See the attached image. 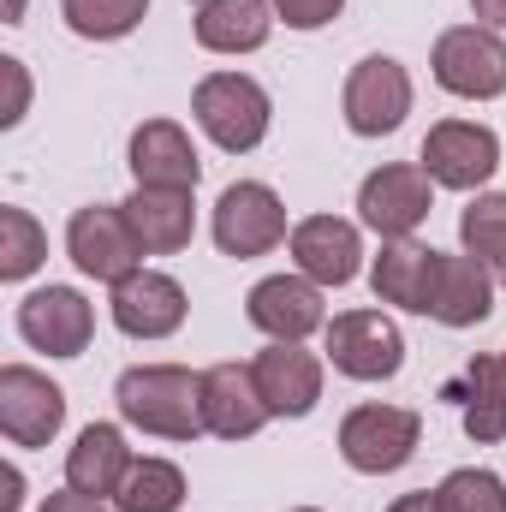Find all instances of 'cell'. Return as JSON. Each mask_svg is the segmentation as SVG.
<instances>
[{
	"instance_id": "cell-1",
	"label": "cell",
	"mask_w": 506,
	"mask_h": 512,
	"mask_svg": "<svg viewBox=\"0 0 506 512\" xmlns=\"http://www.w3.org/2000/svg\"><path fill=\"white\" fill-rule=\"evenodd\" d=\"M114 405L131 429L155 435V441H197L203 423V376H191L185 364H137L114 382Z\"/></svg>"
},
{
	"instance_id": "cell-2",
	"label": "cell",
	"mask_w": 506,
	"mask_h": 512,
	"mask_svg": "<svg viewBox=\"0 0 506 512\" xmlns=\"http://www.w3.org/2000/svg\"><path fill=\"white\" fill-rule=\"evenodd\" d=\"M191 114H197V126L209 131V143L227 149V155L256 149L268 137V120H274L268 90L256 78H245V72H209L197 84V96H191Z\"/></svg>"
},
{
	"instance_id": "cell-3",
	"label": "cell",
	"mask_w": 506,
	"mask_h": 512,
	"mask_svg": "<svg viewBox=\"0 0 506 512\" xmlns=\"http://www.w3.org/2000/svg\"><path fill=\"white\" fill-rule=\"evenodd\" d=\"M429 72L447 96H465V102H489L506 90V42L501 30L489 24H453L435 36V54H429Z\"/></svg>"
},
{
	"instance_id": "cell-4",
	"label": "cell",
	"mask_w": 506,
	"mask_h": 512,
	"mask_svg": "<svg viewBox=\"0 0 506 512\" xmlns=\"http://www.w3.org/2000/svg\"><path fill=\"white\" fill-rule=\"evenodd\" d=\"M417 441H423V417L405 405H358L340 423V453L364 477H387V471L411 465Z\"/></svg>"
},
{
	"instance_id": "cell-5",
	"label": "cell",
	"mask_w": 506,
	"mask_h": 512,
	"mask_svg": "<svg viewBox=\"0 0 506 512\" xmlns=\"http://www.w3.org/2000/svg\"><path fill=\"white\" fill-rule=\"evenodd\" d=\"M66 256L90 274V280H108V286H120L126 274L143 268V245H137V233H131L126 209L120 203H90V209H78L72 215V227H66Z\"/></svg>"
},
{
	"instance_id": "cell-6",
	"label": "cell",
	"mask_w": 506,
	"mask_h": 512,
	"mask_svg": "<svg viewBox=\"0 0 506 512\" xmlns=\"http://www.w3.org/2000/svg\"><path fill=\"white\" fill-rule=\"evenodd\" d=\"M215 245L221 256H268L280 239H286V203L262 185V179H239V185H227L221 191V203H215Z\"/></svg>"
},
{
	"instance_id": "cell-7",
	"label": "cell",
	"mask_w": 506,
	"mask_h": 512,
	"mask_svg": "<svg viewBox=\"0 0 506 512\" xmlns=\"http://www.w3.org/2000/svg\"><path fill=\"white\" fill-rule=\"evenodd\" d=\"M417 167L435 185H447V191H477L501 167V137L489 126H477V120H441L423 137V161Z\"/></svg>"
},
{
	"instance_id": "cell-8",
	"label": "cell",
	"mask_w": 506,
	"mask_h": 512,
	"mask_svg": "<svg viewBox=\"0 0 506 512\" xmlns=\"http://www.w3.org/2000/svg\"><path fill=\"white\" fill-rule=\"evenodd\" d=\"M435 209V179L411 161H393V167H376L364 185H358V215L364 227H376L381 239H411Z\"/></svg>"
},
{
	"instance_id": "cell-9",
	"label": "cell",
	"mask_w": 506,
	"mask_h": 512,
	"mask_svg": "<svg viewBox=\"0 0 506 512\" xmlns=\"http://www.w3.org/2000/svg\"><path fill=\"white\" fill-rule=\"evenodd\" d=\"M328 364L352 382H387L405 364V340L381 310H340L328 322Z\"/></svg>"
},
{
	"instance_id": "cell-10",
	"label": "cell",
	"mask_w": 506,
	"mask_h": 512,
	"mask_svg": "<svg viewBox=\"0 0 506 512\" xmlns=\"http://www.w3.org/2000/svg\"><path fill=\"white\" fill-rule=\"evenodd\" d=\"M340 108H346V126L358 131V137H387V131H399L405 114H411V72H405L399 60H387V54L358 60L352 78H346Z\"/></svg>"
},
{
	"instance_id": "cell-11",
	"label": "cell",
	"mask_w": 506,
	"mask_h": 512,
	"mask_svg": "<svg viewBox=\"0 0 506 512\" xmlns=\"http://www.w3.org/2000/svg\"><path fill=\"white\" fill-rule=\"evenodd\" d=\"M66 423V393L30 364L0 370V429L12 447H48Z\"/></svg>"
},
{
	"instance_id": "cell-12",
	"label": "cell",
	"mask_w": 506,
	"mask_h": 512,
	"mask_svg": "<svg viewBox=\"0 0 506 512\" xmlns=\"http://www.w3.org/2000/svg\"><path fill=\"white\" fill-rule=\"evenodd\" d=\"M18 334H24V346H36L48 358H78L96 334V310L72 286H42L18 304Z\"/></svg>"
},
{
	"instance_id": "cell-13",
	"label": "cell",
	"mask_w": 506,
	"mask_h": 512,
	"mask_svg": "<svg viewBox=\"0 0 506 512\" xmlns=\"http://www.w3.org/2000/svg\"><path fill=\"white\" fill-rule=\"evenodd\" d=\"M108 310H114V328L131 334V340H167V334L185 328V310H191V304H185V286H179L173 274L137 268V274H126V280L114 286Z\"/></svg>"
},
{
	"instance_id": "cell-14",
	"label": "cell",
	"mask_w": 506,
	"mask_h": 512,
	"mask_svg": "<svg viewBox=\"0 0 506 512\" xmlns=\"http://www.w3.org/2000/svg\"><path fill=\"white\" fill-rule=\"evenodd\" d=\"M245 316H251V328H262L268 340H292V346H304L328 322L322 286L304 280V274H268V280H256L251 298H245Z\"/></svg>"
},
{
	"instance_id": "cell-15",
	"label": "cell",
	"mask_w": 506,
	"mask_h": 512,
	"mask_svg": "<svg viewBox=\"0 0 506 512\" xmlns=\"http://www.w3.org/2000/svg\"><path fill=\"white\" fill-rule=\"evenodd\" d=\"M251 376H256V393H262L268 417H310L316 399H322V364H316V352H304L292 340H268L256 352Z\"/></svg>"
},
{
	"instance_id": "cell-16",
	"label": "cell",
	"mask_w": 506,
	"mask_h": 512,
	"mask_svg": "<svg viewBox=\"0 0 506 512\" xmlns=\"http://www.w3.org/2000/svg\"><path fill=\"white\" fill-rule=\"evenodd\" d=\"M292 262L316 286H352L358 268H364V239L340 215H310V221L292 227Z\"/></svg>"
},
{
	"instance_id": "cell-17",
	"label": "cell",
	"mask_w": 506,
	"mask_h": 512,
	"mask_svg": "<svg viewBox=\"0 0 506 512\" xmlns=\"http://www.w3.org/2000/svg\"><path fill=\"white\" fill-rule=\"evenodd\" d=\"M131 179L149 185V191H197L203 161H197L185 126H173V120H143V126L131 131Z\"/></svg>"
},
{
	"instance_id": "cell-18",
	"label": "cell",
	"mask_w": 506,
	"mask_h": 512,
	"mask_svg": "<svg viewBox=\"0 0 506 512\" xmlns=\"http://www.w3.org/2000/svg\"><path fill=\"white\" fill-rule=\"evenodd\" d=\"M495 310V274L477 256H435V286H429V316L441 328H477Z\"/></svg>"
},
{
	"instance_id": "cell-19",
	"label": "cell",
	"mask_w": 506,
	"mask_h": 512,
	"mask_svg": "<svg viewBox=\"0 0 506 512\" xmlns=\"http://www.w3.org/2000/svg\"><path fill=\"white\" fill-rule=\"evenodd\" d=\"M203 423L221 441H251L256 429L268 423V405L256 393L251 364H215V370H203Z\"/></svg>"
},
{
	"instance_id": "cell-20",
	"label": "cell",
	"mask_w": 506,
	"mask_h": 512,
	"mask_svg": "<svg viewBox=\"0 0 506 512\" xmlns=\"http://www.w3.org/2000/svg\"><path fill=\"white\" fill-rule=\"evenodd\" d=\"M131 447L126 435L114 429V423H90L78 441H72V453H66V489H78V495H90V501H114L120 489H126L131 477Z\"/></svg>"
},
{
	"instance_id": "cell-21",
	"label": "cell",
	"mask_w": 506,
	"mask_h": 512,
	"mask_svg": "<svg viewBox=\"0 0 506 512\" xmlns=\"http://www.w3.org/2000/svg\"><path fill=\"white\" fill-rule=\"evenodd\" d=\"M120 209H126L131 233H137V245H143L149 256L185 251V245H191V233H197L191 191H149V185H137Z\"/></svg>"
},
{
	"instance_id": "cell-22",
	"label": "cell",
	"mask_w": 506,
	"mask_h": 512,
	"mask_svg": "<svg viewBox=\"0 0 506 512\" xmlns=\"http://www.w3.org/2000/svg\"><path fill=\"white\" fill-rule=\"evenodd\" d=\"M447 399H459L465 411V435L471 441H501L506 435V352H489V358H471L465 376L447 387Z\"/></svg>"
},
{
	"instance_id": "cell-23",
	"label": "cell",
	"mask_w": 506,
	"mask_h": 512,
	"mask_svg": "<svg viewBox=\"0 0 506 512\" xmlns=\"http://www.w3.org/2000/svg\"><path fill=\"white\" fill-rule=\"evenodd\" d=\"M435 256L429 245H417V239H387L376 256V268H370V286H376L381 304H399V310H417V316H429V286H435Z\"/></svg>"
},
{
	"instance_id": "cell-24",
	"label": "cell",
	"mask_w": 506,
	"mask_h": 512,
	"mask_svg": "<svg viewBox=\"0 0 506 512\" xmlns=\"http://www.w3.org/2000/svg\"><path fill=\"white\" fill-rule=\"evenodd\" d=\"M274 30L268 0H197V42L209 54H256Z\"/></svg>"
},
{
	"instance_id": "cell-25",
	"label": "cell",
	"mask_w": 506,
	"mask_h": 512,
	"mask_svg": "<svg viewBox=\"0 0 506 512\" xmlns=\"http://www.w3.org/2000/svg\"><path fill=\"white\" fill-rule=\"evenodd\" d=\"M459 239H465V251L506 286V191L471 197V209L459 215Z\"/></svg>"
},
{
	"instance_id": "cell-26",
	"label": "cell",
	"mask_w": 506,
	"mask_h": 512,
	"mask_svg": "<svg viewBox=\"0 0 506 512\" xmlns=\"http://www.w3.org/2000/svg\"><path fill=\"white\" fill-rule=\"evenodd\" d=\"M120 512H179L185 507V471L173 459H137L126 489L114 495Z\"/></svg>"
},
{
	"instance_id": "cell-27",
	"label": "cell",
	"mask_w": 506,
	"mask_h": 512,
	"mask_svg": "<svg viewBox=\"0 0 506 512\" xmlns=\"http://www.w3.org/2000/svg\"><path fill=\"white\" fill-rule=\"evenodd\" d=\"M60 12L84 42H120L143 24L149 0H60Z\"/></svg>"
},
{
	"instance_id": "cell-28",
	"label": "cell",
	"mask_w": 506,
	"mask_h": 512,
	"mask_svg": "<svg viewBox=\"0 0 506 512\" xmlns=\"http://www.w3.org/2000/svg\"><path fill=\"white\" fill-rule=\"evenodd\" d=\"M42 256H48V233H42L24 209H0V280L36 274Z\"/></svg>"
},
{
	"instance_id": "cell-29",
	"label": "cell",
	"mask_w": 506,
	"mask_h": 512,
	"mask_svg": "<svg viewBox=\"0 0 506 512\" xmlns=\"http://www.w3.org/2000/svg\"><path fill=\"white\" fill-rule=\"evenodd\" d=\"M441 512H506V483L495 471H477V465H459L441 477L435 489Z\"/></svg>"
},
{
	"instance_id": "cell-30",
	"label": "cell",
	"mask_w": 506,
	"mask_h": 512,
	"mask_svg": "<svg viewBox=\"0 0 506 512\" xmlns=\"http://www.w3.org/2000/svg\"><path fill=\"white\" fill-rule=\"evenodd\" d=\"M340 6L346 0H274V18H286L292 30H322L340 18Z\"/></svg>"
},
{
	"instance_id": "cell-31",
	"label": "cell",
	"mask_w": 506,
	"mask_h": 512,
	"mask_svg": "<svg viewBox=\"0 0 506 512\" xmlns=\"http://www.w3.org/2000/svg\"><path fill=\"white\" fill-rule=\"evenodd\" d=\"M0 72H6V114H0V126H18L24 120V102H30V78H24V66L18 60H0Z\"/></svg>"
},
{
	"instance_id": "cell-32",
	"label": "cell",
	"mask_w": 506,
	"mask_h": 512,
	"mask_svg": "<svg viewBox=\"0 0 506 512\" xmlns=\"http://www.w3.org/2000/svg\"><path fill=\"white\" fill-rule=\"evenodd\" d=\"M36 512H108L102 501H90V495H78V489H66V495H48Z\"/></svg>"
},
{
	"instance_id": "cell-33",
	"label": "cell",
	"mask_w": 506,
	"mask_h": 512,
	"mask_svg": "<svg viewBox=\"0 0 506 512\" xmlns=\"http://www.w3.org/2000/svg\"><path fill=\"white\" fill-rule=\"evenodd\" d=\"M471 12H477V24H489V30H506V0H471Z\"/></svg>"
},
{
	"instance_id": "cell-34",
	"label": "cell",
	"mask_w": 506,
	"mask_h": 512,
	"mask_svg": "<svg viewBox=\"0 0 506 512\" xmlns=\"http://www.w3.org/2000/svg\"><path fill=\"white\" fill-rule=\"evenodd\" d=\"M0 483H6V495H0V512H18V507H24V477L6 465V477H0Z\"/></svg>"
},
{
	"instance_id": "cell-35",
	"label": "cell",
	"mask_w": 506,
	"mask_h": 512,
	"mask_svg": "<svg viewBox=\"0 0 506 512\" xmlns=\"http://www.w3.org/2000/svg\"><path fill=\"white\" fill-rule=\"evenodd\" d=\"M387 512H441V501H435L429 489H417V495H399V501H393Z\"/></svg>"
},
{
	"instance_id": "cell-36",
	"label": "cell",
	"mask_w": 506,
	"mask_h": 512,
	"mask_svg": "<svg viewBox=\"0 0 506 512\" xmlns=\"http://www.w3.org/2000/svg\"><path fill=\"white\" fill-rule=\"evenodd\" d=\"M18 18H24V0H12V24H18Z\"/></svg>"
},
{
	"instance_id": "cell-37",
	"label": "cell",
	"mask_w": 506,
	"mask_h": 512,
	"mask_svg": "<svg viewBox=\"0 0 506 512\" xmlns=\"http://www.w3.org/2000/svg\"><path fill=\"white\" fill-rule=\"evenodd\" d=\"M292 512H322V507H292Z\"/></svg>"
}]
</instances>
